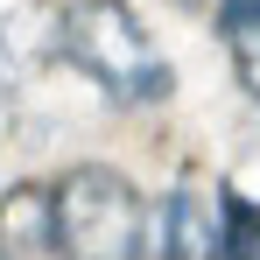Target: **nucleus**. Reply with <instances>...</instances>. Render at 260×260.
I'll return each mask as SVG.
<instances>
[{
    "label": "nucleus",
    "instance_id": "obj_5",
    "mask_svg": "<svg viewBox=\"0 0 260 260\" xmlns=\"http://www.w3.org/2000/svg\"><path fill=\"white\" fill-rule=\"evenodd\" d=\"M225 260H260V204L239 190L225 204Z\"/></svg>",
    "mask_w": 260,
    "mask_h": 260
},
{
    "label": "nucleus",
    "instance_id": "obj_6",
    "mask_svg": "<svg viewBox=\"0 0 260 260\" xmlns=\"http://www.w3.org/2000/svg\"><path fill=\"white\" fill-rule=\"evenodd\" d=\"M218 36H225L232 56L253 49V43H260V0H218Z\"/></svg>",
    "mask_w": 260,
    "mask_h": 260
},
{
    "label": "nucleus",
    "instance_id": "obj_1",
    "mask_svg": "<svg viewBox=\"0 0 260 260\" xmlns=\"http://www.w3.org/2000/svg\"><path fill=\"white\" fill-rule=\"evenodd\" d=\"M56 56L127 113H148L176 91V63L155 49L148 21L127 0H71L56 14Z\"/></svg>",
    "mask_w": 260,
    "mask_h": 260
},
{
    "label": "nucleus",
    "instance_id": "obj_7",
    "mask_svg": "<svg viewBox=\"0 0 260 260\" xmlns=\"http://www.w3.org/2000/svg\"><path fill=\"white\" fill-rule=\"evenodd\" d=\"M232 71H239V91L260 106V43H253V49H239V56H232Z\"/></svg>",
    "mask_w": 260,
    "mask_h": 260
},
{
    "label": "nucleus",
    "instance_id": "obj_2",
    "mask_svg": "<svg viewBox=\"0 0 260 260\" xmlns=\"http://www.w3.org/2000/svg\"><path fill=\"white\" fill-rule=\"evenodd\" d=\"M49 260H148V197L127 169H85L49 183Z\"/></svg>",
    "mask_w": 260,
    "mask_h": 260
},
{
    "label": "nucleus",
    "instance_id": "obj_3",
    "mask_svg": "<svg viewBox=\"0 0 260 260\" xmlns=\"http://www.w3.org/2000/svg\"><path fill=\"white\" fill-rule=\"evenodd\" d=\"M225 204H232V190L190 169L162 197V211H148V253H162V260H225Z\"/></svg>",
    "mask_w": 260,
    "mask_h": 260
},
{
    "label": "nucleus",
    "instance_id": "obj_4",
    "mask_svg": "<svg viewBox=\"0 0 260 260\" xmlns=\"http://www.w3.org/2000/svg\"><path fill=\"white\" fill-rule=\"evenodd\" d=\"M0 260H49V183H14L0 197Z\"/></svg>",
    "mask_w": 260,
    "mask_h": 260
}]
</instances>
